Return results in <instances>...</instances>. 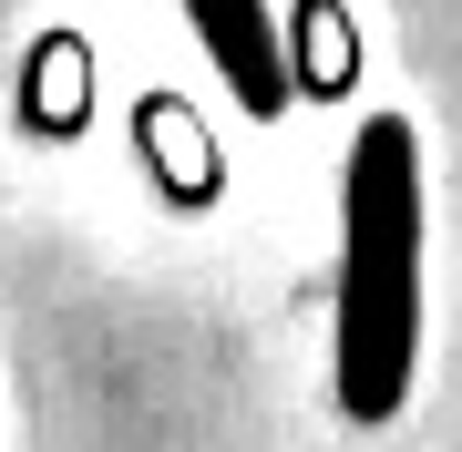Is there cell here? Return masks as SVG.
Here are the masks:
<instances>
[{"label":"cell","mask_w":462,"mask_h":452,"mask_svg":"<svg viewBox=\"0 0 462 452\" xmlns=\"http://www.w3.org/2000/svg\"><path fill=\"white\" fill-rule=\"evenodd\" d=\"M411 370H421V134L401 114H370L349 134V175H339L329 391L360 432H380L411 401Z\"/></svg>","instance_id":"1"},{"label":"cell","mask_w":462,"mask_h":452,"mask_svg":"<svg viewBox=\"0 0 462 452\" xmlns=\"http://www.w3.org/2000/svg\"><path fill=\"white\" fill-rule=\"evenodd\" d=\"M185 21H196L206 62L226 72V93L247 103V114H288V93H298V62H288L278 21H267V0H185Z\"/></svg>","instance_id":"2"}]
</instances>
